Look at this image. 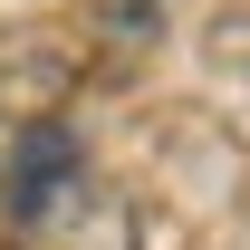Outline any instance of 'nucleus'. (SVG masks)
Listing matches in <instances>:
<instances>
[{"instance_id":"f257e3e1","label":"nucleus","mask_w":250,"mask_h":250,"mask_svg":"<svg viewBox=\"0 0 250 250\" xmlns=\"http://www.w3.org/2000/svg\"><path fill=\"white\" fill-rule=\"evenodd\" d=\"M87 202V145L67 116H29L10 135V164H0V221L10 231H58L67 212Z\"/></svg>"}]
</instances>
